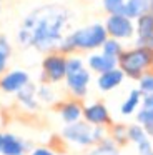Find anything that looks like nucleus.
I'll return each instance as SVG.
<instances>
[{"label":"nucleus","instance_id":"nucleus-5","mask_svg":"<svg viewBox=\"0 0 153 155\" xmlns=\"http://www.w3.org/2000/svg\"><path fill=\"white\" fill-rule=\"evenodd\" d=\"M67 77V57L60 52H50L42 60V84H58Z\"/></svg>","mask_w":153,"mask_h":155},{"label":"nucleus","instance_id":"nucleus-17","mask_svg":"<svg viewBox=\"0 0 153 155\" xmlns=\"http://www.w3.org/2000/svg\"><path fill=\"white\" fill-rule=\"evenodd\" d=\"M135 32H136V35H138V37H136V42L146 40L148 37H151V35H153V17H151L150 12L136 18Z\"/></svg>","mask_w":153,"mask_h":155},{"label":"nucleus","instance_id":"nucleus-29","mask_svg":"<svg viewBox=\"0 0 153 155\" xmlns=\"http://www.w3.org/2000/svg\"><path fill=\"white\" fill-rule=\"evenodd\" d=\"M145 130H146V134H148V137L153 140V122H151V124H148V125H146V127H145Z\"/></svg>","mask_w":153,"mask_h":155},{"label":"nucleus","instance_id":"nucleus-10","mask_svg":"<svg viewBox=\"0 0 153 155\" xmlns=\"http://www.w3.org/2000/svg\"><path fill=\"white\" fill-rule=\"evenodd\" d=\"M57 112H58L60 118L65 125L75 124L80 122L83 118V104L82 100H76V98H67V100H60L55 105Z\"/></svg>","mask_w":153,"mask_h":155},{"label":"nucleus","instance_id":"nucleus-36","mask_svg":"<svg viewBox=\"0 0 153 155\" xmlns=\"http://www.w3.org/2000/svg\"><path fill=\"white\" fill-rule=\"evenodd\" d=\"M148 155H153V152H151V153H148Z\"/></svg>","mask_w":153,"mask_h":155},{"label":"nucleus","instance_id":"nucleus-30","mask_svg":"<svg viewBox=\"0 0 153 155\" xmlns=\"http://www.w3.org/2000/svg\"><path fill=\"white\" fill-rule=\"evenodd\" d=\"M2 143H3V134L0 132V155H2Z\"/></svg>","mask_w":153,"mask_h":155},{"label":"nucleus","instance_id":"nucleus-24","mask_svg":"<svg viewBox=\"0 0 153 155\" xmlns=\"http://www.w3.org/2000/svg\"><path fill=\"white\" fill-rule=\"evenodd\" d=\"M138 90L143 95H153V72H146L138 80Z\"/></svg>","mask_w":153,"mask_h":155},{"label":"nucleus","instance_id":"nucleus-9","mask_svg":"<svg viewBox=\"0 0 153 155\" xmlns=\"http://www.w3.org/2000/svg\"><path fill=\"white\" fill-rule=\"evenodd\" d=\"M28 82H30V75L25 70H18L17 68V70L5 72L3 75H0V92L13 95L22 90Z\"/></svg>","mask_w":153,"mask_h":155},{"label":"nucleus","instance_id":"nucleus-26","mask_svg":"<svg viewBox=\"0 0 153 155\" xmlns=\"http://www.w3.org/2000/svg\"><path fill=\"white\" fill-rule=\"evenodd\" d=\"M136 150H138L140 155H148L153 152V142L151 138H146V140H143L142 143L136 145Z\"/></svg>","mask_w":153,"mask_h":155},{"label":"nucleus","instance_id":"nucleus-25","mask_svg":"<svg viewBox=\"0 0 153 155\" xmlns=\"http://www.w3.org/2000/svg\"><path fill=\"white\" fill-rule=\"evenodd\" d=\"M123 7H125V0H103V8L108 15L123 14Z\"/></svg>","mask_w":153,"mask_h":155},{"label":"nucleus","instance_id":"nucleus-6","mask_svg":"<svg viewBox=\"0 0 153 155\" xmlns=\"http://www.w3.org/2000/svg\"><path fill=\"white\" fill-rule=\"evenodd\" d=\"M82 120H85L86 124L93 125V127H105V128H108L115 122L112 118V114H110L108 107L100 100L83 105V118Z\"/></svg>","mask_w":153,"mask_h":155},{"label":"nucleus","instance_id":"nucleus-27","mask_svg":"<svg viewBox=\"0 0 153 155\" xmlns=\"http://www.w3.org/2000/svg\"><path fill=\"white\" fill-rule=\"evenodd\" d=\"M55 153H57V152L53 150V148L42 145V147H33L32 150H30L28 155H55Z\"/></svg>","mask_w":153,"mask_h":155},{"label":"nucleus","instance_id":"nucleus-34","mask_svg":"<svg viewBox=\"0 0 153 155\" xmlns=\"http://www.w3.org/2000/svg\"><path fill=\"white\" fill-rule=\"evenodd\" d=\"M55 155H65V153H60V152H58V153H55Z\"/></svg>","mask_w":153,"mask_h":155},{"label":"nucleus","instance_id":"nucleus-22","mask_svg":"<svg viewBox=\"0 0 153 155\" xmlns=\"http://www.w3.org/2000/svg\"><path fill=\"white\" fill-rule=\"evenodd\" d=\"M10 54H12L10 42L7 40V37L0 35V75H3L7 72V65H8Z\"/></svg>","mask_w":153,"mask_h":155},{"label":"nucleus","instance_id":"nucleus-21","mask_svg":"<svg viewBox=\"0 0 153 155\" xmlns=\"http://www.w3.org/2000/svg\"><path fill=\"white\" fill-rule=\"evenodd\" d=\"M122 52H123L122 44H120V40H115V38L108 37L105 40V44L102 45V54H105L106 57H112V58H116V60H118Z\"/></svg>","mask_w":153,"mask_h":155},{"label":"nucleus","instance_id":"nucleus-11","mask_svg":"<svg viewBox=\"0 0 153 155\" xmlns=\"http://www.w3.org/2000/svg\"><path fill=\"white\" fill-rule=\"evenodd\" d=\"M32 143L23 138H20L15 134H3V143H2V155H28L32 150Z\"/></svg>","mask_w":153,"mask_h":155},{"label":"nucleus","instance_id":"nucleus-2","mask_svg":"<svg viewBox=\"0 0 153 155\" xmlns=\"http://www.w3.org/2000/svg\"><path fill=\"white\" fill-rule=\"evenodd\" d=\"M62 138L65 142L76 147L90 148L102 142L105 137H108V128L105 127H93V125L86 124L85 120L75 122V124L65 125L62 128Z\"/></svg>","mask_w":153,"mask_h":155},{"label":"nucleus","instance_id":"nucleus-14","mask_svg":"<svg viewBox=\"0 0 153 155\" xmlns=\"http://www.w3.org/2000/svg\"><path fill=\"white\" fill-rule=\"evenodd\" d=\"M86 65H88V70L95 72V74H105L108 70H113V68L118 67V60L112 57H106L105 54H93L88 57L86 60Z\"/></svg>","mask_w":153,"mask_h":155},{"label":"nucleus","instance_id":"nucleus-13","mask_svg":"<svg viewBox=\"0 0 153 155\" xmlns=\"http://www.w3.org/2000/svg\"><path fill=\"white\" fill-rule=\"evenodd\" d=\"M15 95H17V102H18L27 112L38 110L40 102H38V98H37V85L35 84L28 82V84H27L20 92H17Z\"/></svg>","mask_w":153,"mask_h":155},{"label":"nucleus","instance_id":"nucleus-16","mask_svg":"<svg viewBox=\"0 0 153 155\" xmlns=\"http://www.w3.org/2000/svg\"><path fill=\"white\" fill-rule=\"evenodd\" d=\"M150 12V4L146 0H125V7H123V15L128 17L130 20L138 18L142 15Z\"/></svg>","mask_w":153,"mask_h":155},{"label":"nucleus","instance_id":"nucleus-8","mask_svg":"<svg viewBox=\"0 0 153 155\" xmlns=\"http://www.w3.org/2000/svg\"><path fill=\"white\" fill-rule=\"evenodd\" d=\"M92 80V74H90L88 68H80L76 72H72V74H67L65 77V85L67 90L70 92L72 98H76V100H83L88 94V84Z\"/></svg>","mask_w":153,"mask_h":155},{"label":"nucleus","instance_id":"nucleus-1","mask_svg":"<svg viewBox=\"0 0 153 155\" xmlns=\"http://www.w3.org/2000/svg\"><path fill=\"white\" fill-rule=\"evenodd\" d=\"M68 10L60 5H43L25 17L17 40L22 47H35L38 52H57L63 28L68 24Z\"/></svg>","mask_w":153,"mask_h":155},{"label":"nucleus","instance_id":"nucleus-15","mask_svg":"<svg viewBox=\"0 0 153 155\" xmlns=\"http://www.w3.org/2000/svg\"><path fill=\"white\" fill-rule=\"evenodd\" d=\"M142 100H143V94L138 88H132L128 94V97L122 102L120 105V114L123 117H130V115H135L138 112V108L142 107Z\"/></svg>","mask_w":153,"mask_h":155},{"label":"nucleus","instance_id":"nucleus-7","mask_svg":"<svg viewBox=\"0 0 153 155\" xmlns=\"http://www.w3.org/2000/svg\"><path fill=\"white\" fill-rule=\"evenodd\" d=\"M105 30L110 38L125 40V38H130L135 34V25L123 14H116V15H108V18L105 22Z\"/></svg>","mask_w":153,"mask_h":155},{"label":"nucleus","instance_id":"nucleus-35","mask_svg":"<svg viewBox=\"0 0 153 155\" xmlns=\"http://www.w3.org/2000/svg\"><path fill=\"white\" fill-rule=\"evenodd\" d=\"M0 8H2V0H0Z\"/></svg>","mask_w":153,"mask_h":155},{"label":"nucleus","instance_id":"nucleus-32","mask_svg":"<svg viewBox=\"0 0 153 155\" xmlns=\"http://www.w3.org/2000/svg\"><path fill=\"white\" fill-rule=\"evenodd\" d=\"M150 72H153V58H151V67H150Z\"/></svg>","mask_w":153,"mask_h":155},{"label":"nucleus","instance_id":"nucleus-19","mask_svg":"<svg viewBox=\"0 0 153 155\" xmlns=\"http://www.w3.org/2000/svg\"><path fill=\"white\" fill-rule=\"evenodd\" d=\"M86 155H120V147L110 137H105L102 142L90 147Z\"/></svg>","mask_w":153,"mask_h":155},{"label":"nucleus","instance_id":"nucleus-4","mask_svg":"<svg viewBox=\"0 0 153 155\" xmlns=\"http://www.w3.org/2000/svg\"><path fill=\"white\" fill-rule=\"evenodd\" d=\"M108 38V34L105 30V25L102 24H92L88 27H83L70 34V40H72L75 50H95V48L102 47L105 40Z\"/></svg>","mask_w":153,"mask_h":155},{"label":"nucleus","instance_id":"nucleus-33","mask_svg":"<svg viewBox=\"0 0 153 155\" xmlns=\"http://www.w3.org/2000/svg\"><path fill=\"white\" fill-rule=\"evenodd\" d=\"M146 2H148V4H151V2H153V0H146Z\"/></svg>","mask_w":153,"mask_h":155},{"label":"nucleus","instance_id":"nucleus-12","mask_svg":"<svg viewBox=\"0 0 153 155\" xmlns=\"http://www.w3.org/2000/svg\"><path fill=\"white\" fill-rule=\"evenodd\" d=\"M123 80H125V74L116 67L113 70L105 72V74H100L98 78H96V87H98L100 92H112L116 87H120L123 84Z\"/></svg>","mask_w":153,"mask_h":155},{"label":"nucleus","instance_id":"nucleus-3","mask_svg":"<svg viewBox=\"0 0 153 155\" xmlns=\"http://www.w3.org/2000/svg\"><path fill=\"white\" fill-rule=\"evenodd\" d=\"M153 50L145 47H135L130 50H123L118 57V68L125 74V77L132 80H140L151 67Z\"/></svg>","mask_w":153,"mask_h":155},{"label":"nucleus","instance_id":"nucleus-28","mask_svg":"<svg viewBox=\"0 0 153 155\" xmlns=\"http://www.w3.org/2000/svg\"><path fill=\"white\" fill-rule=\"evenodd\" d=\"M143 110H148L153 112V95H143V100H142V107Z\"/></svg>","mask_w":153,"mask_h":155},{"label":"nucleus","instance_id":"nucleus-20","mask_svg":"<svg viewBox=\"0 0 153 155\" xmlns=\"http://www.w3.org/2000/svg\"><path fill=\"white\" fill-rule=\"evenodd\" d=\"M146 138H150V137H148V134H146L143 125L136 124V122L132 125H128V142L130 143L138 145V143H142L143 140H146Z\"/></svg>","mask_w":153,"mask_h":155},{"label":"nucleus","instance_id":"nucleus-23","mask_svg":"<svg viewBox=\"0 0 153 155\" xmlns=\"http://www.w3.org/2000/svg\"><path fill=\"white\" fill-rule=\"evenodd\" d=\"M37 98L43 104H55V92L50 84H42L40 87H37Z\"/></svg>","mask_w":153,"mask_h":155},{"label":"nucleus","instance_id":"nucleus-31","mask_svg":"<svg viewBox=\"0 0 153 155\" xmlns=\"http://www.w3.org/2000/svg\"><path fill=\"white\" fill-rule=\"evenodd\" d=\"M150 14H151V17H153V2L150 4Z\"/></svg>","mask_w":153,"mask_h":155},{"label":"nucleus","instance_id":"nucleus-18","mask_svg":"<svg viewBox=\"0 0 153 155\" xmlns=\"http://www.w3.org/2000/svg\"><path fill=\"white\" fill-rule=\"evenodd\" d=\"M108 137L118 145L120 148L125 147L128 142V125L120 124V122H113L112 125L108 127Z\"/></svg>","mask_w":153,"mask_h":155}]
</instances>
